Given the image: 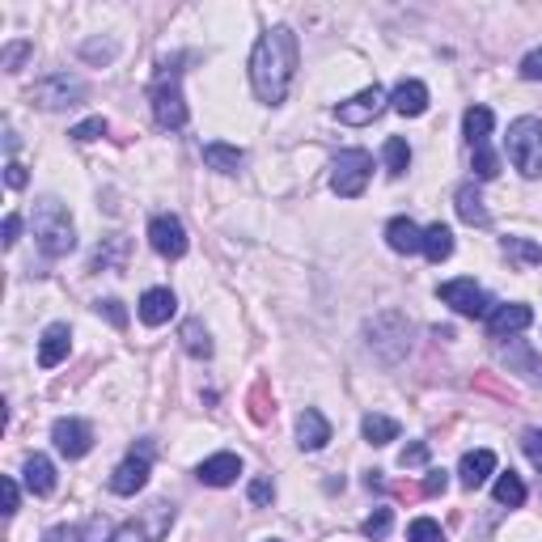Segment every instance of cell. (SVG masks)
<instances>
[{"mask_svg":"<svg viewBox=\"0 0 542 542\" xmlns=\"http://www.w3.org/2000/svg\"><path fill=\"white\" fill-rule=\"evenodd\" d=\"M296 76V35L288 25H276L250 51V85L263 106H280Z\"/></svg>","mask_w":542,"mask_h":542,"instance_id":"cell-1","label":"cell"},{"mask_svg":"<svg viewBox=\"0 0 542 542\" xmlns=\"http://www.w3.org/2000/svg\"><path fill=\"white\" fill-rule=\"evenodd\" d=\"M30 225H35V237H38V250L51 255V259H60L68 250L76 246V229H73V216L64 208L60 199H38L35 212H30Z\"/></svg>","mask_w":542,"mask_h":542,"instance_id":"cell-2","label":"cell"},{"mask_svg":"<svg viewBox=\"0 0 542 542\" xmlns=\"http://www.w3.org/2000/svg\"><path fill=\"white\" fill-rule=\"evenodd\" d=\"M508 157L526 178H538L542 174V119L534 115H521L508 124Z\"/></svg>","mask_w":542,"mask_h":542,"instance_id":"cell-3","label":"cell"},{"mask_svg":"<svg viewBox=\"0 0 542 542\" xmlns=\"http://www.w3.org/2000/svg\"><path fill=\"white\" fill-rule=\"evenodd\" d=\"M148 98H153V119H157V127H166V132L186 127V102H183V89H178V73H174L170 64L157 73Z\"/></svg>","mask_w":542,"mask_h":542,"instance_id":"cell-4","label":"cell"},{"mask_svg":"<svg viewBox=\"0 0 542 542\" xmlns=\"http://www.w3.org/2000/svg\"><path fill=\"white\" fill-rule=\"evenodd\" d=\"M369 174H373V157L365 148H344L331 166V186L339 199H356L365 196V186H369Z\"/></svg>","mask_w":542,"mask_h":542,"instance_id":"cell-5","label":"cell"},{"mask_svg":"<svg viewBox=\"0 0 542 542\" xmlns=\"http://www.w3.org/2000/svg\"><path fill=\"white\" fill-rule=\"evenodd\" d=\"M170 526H174V505L170 500H153L136 521L119 526V530L111 534V542H161Z\"/></svg>","mask_w":542,"mask_h":542,"instance_id":"cell-6","label":"cell"},{"mask_svg":"<svg viewBox=\"0 0 542 542\" xmlns=\"http://www.w3.org/2000/svg\"><path fill=\"white\" fill-rule=\"evenodd\" d=\"M437 296H441L445 306H454L462 318H487V314H492V296L483 293L475 280H467V276H462V280H445L441 288H437Z\"/></svg>","mask_w":542,"mask_h":542,"instance_id":"cell-7","label":"cell"},{"mask_svg":"<svg viewBox=\"0 0 542 542\" xmlns=\"http://www.w3.org/2000/svg\"><path fill=\"white\" fill-rule=\"evenodd\" d=\"M81 98H85V85L68 73H55L30 89V106H43V111H64V106H76Z\"/></svg>","mask_w":542,"mask_h":542,"instance_id":"cell-8","label":"cell"},{"mask_svg":"<svg viewBox=\"0 0 542 542\" xmlns=\"http://www.w3.org/2000/svg\"><path fill=\"white\" fill-rule=\"evenodd\" d=\"M386 111V89L382 85H369V89H360L356 98H347L335 106V115H339V124L347 127H360V124H373L377 115Z\"/></svg>","mask_w":542,"mask_h":542,"instance_id":"cell-9","label":"cell"},{"mask_svg":"<svg viewBox=\"0 0 542 542\" xmlns=\"http://www.w3.org/2000/svg\"><path fill=\"white\" fill-rule=\"evenodd\" d=\"M148 242H153V250H157L161 259H183L186 255V229L178 216H153L148 221Z\"/></svg>","mask_w":542,"mask_h":542,"instance_id":"cell-10","label":"cell"},{"mask_svg":"<svg viewBox=\"0 0 542 542\" xmlns=\"http://www.w3.org/2000/svg\"><path fill=\"white\" fill-rule=\"evenodd\" d=\"M51 441H55V449L64 457H85L94 449V428L85 419H55L51 424Z\"/></svg>","mask_w":542,"mask_h":542,"instance_id":"cell-11","label":"cell"},{"mask_svg":"<svg viewBox=\"0 0 542 542\" xmlns=\"http://www.w3.org/2000/svg\"><path fill=\"white\" fill-rule=\"evenodd\" d=\"M148 483V449H140V454L124 457L119 467H115L111 475V492L115 496H136L140 487Z\"/></svg>","mask_w":542,"mask_h":542,"instance_id":"cell-12","label":"cell"},{"mask_svg":"<svg viewBox=\"0 0 542 542\" xmlns=\"http://www.w3.org/2000/svg\"><path fill=\"white\" fill-rule=\"evenodd\" d=\"M530 322H534V309L521 306V301H513V306H496L492 314H487V331H492V339H500V335L526 331Z\"/></svg>","mask_w":542,"mask_h":542,"instance_id":"cell-13","label":"cell"},{"mask_svg":"<svg viewBox=\"0 0 542 542\" xmlns=\"http://www.w3.org/2000/svg\"><path fill=\"white\" fill-rule=\"evenodd\" d=\"M68 347H73V331L64 326V322H51L43 339H38V365L43 369H55L64 356H68Z\"/></svg>","mask_w":542,"mask_h":542,"instance_id":"cell-14","label":"cell"},{"mask_svg":"<svg viewBox=\"0 0 542 542\" xmlns=\"http://www.w3.org/2000/svg\"><path fill=\"white\" fill-rule=\"evenodd\" d=\"M199 483H208V487H229V483L242 475V457L237 454H216L208 462H199Z\"/></svg>","mask_w":542,"mask_h":542,"instance_id":"cell-15","label":"cell"},{"mask_svg":"<svg viewBox=\"0 0 542 542\" xmlns=\"http://www.w3.org/2000/svg\"><path fill=\"white\" fill-rule=\"evenodd\" d=\"M326 441H331V424H326V416H322V411H314V406H306V411H301V419H296V445L314 454V449H322Z\"/></svg>","mask_w":542,"mask_h":542,"instance_id":"cell-16","label":"cell"},{"mask_svg":"<svg viewBox=\"0 0 542 542\" xmlns=\"http://www.w3.org/2000/svg\"><path fill=\"white\" fill-rule=\"evenodd\" d=\"M390 106H395L403 119H419L428 111V85L424 81H403V85L390 94Z\"/></svg>","mask_w":542,"mask_h":542,"instance_id":"cell-17","label":"cell"},{"mask_svg":"<svg viewBox=\"0 0 542 542\" xmlns=\"http://www.w3.org/2000/svg\"><path fill=\"white\" fill-rule=\"evenodd\" d=\"M386 242L398 255H419L424 250V229L416 221H406V216H395V221L386 225Z\"/></svg>","mask_w":542,"mask_h":542,"instance_id":"cell-18","label":"cell"},{"mask_svg":"<svg viewBox=\"0 0 542 542\" xmlns=\"http://www.w3.org/2000/svg\"><path fill=\"white\" fill-rule=\"evenodd\" d=\"M174 309H178V301H174L170 288H148V293L140 296V322H148V326H161V322H170Z\"/></svg>","mask_w":542,"mask_h":542,"instance_id":"cell-19","label":"cell"},{"mask_svg":"<svg viewBox=\"0 0 542 542\" xmlns=\"http://www.w3.org/2000/svg\"><path fill=\"white\" fill-rule=\"evenodd\" d=\"M454 199H457V216H462L467 225H479V229L492 225V212H487V204H483V196H479V186L475 183H462Z\"/></svg>","mask_w":542,"mask_h":542,"instance_id":"cell-20","label":"cell"},{"mask_svg":"<svg viewBox=\"0 0 542 542\" xmlns=\"http://www.w3.org/2000/svg\"><path fill=\"white\" fill-rule=\"evenodd\" d=\"M496 470V454L492 449H475V454H467L462 457V467H457V479H462V487H483L487 483V475Z\"/></svg>","mask_w":542,"mask_h":542,"instance_id":"cell-21","label":"cell"},{"mask_svg":"<svg viewBox=\"0 0 542 542\" xmlns=\"http://www.w3.org/2000/svg\"><path fill=\"white\" fill-rule=\"evenodd\" d=\"M25 487H30V496H51L55 492V467H51L47 454L25 457Z\"/></svg>","mask_w":542,"mask_h":542,"instance_id":"cell-22","label":"cell"},{"mask_svg":"<svg viewBox=\"0 0 542 542\" xmlns=\"http://www.w3.org/2000/svg\"><path fill=\"white\" fill-rule=\"evenodd\" d=\"M204 161H208L216 174H237L246 166V153L237 145H225V140H208V145H204Z\"/></svg>","mask_w":542,"mask_h":542,"instance_id":"cell-23","label":"cell"},{"mask_svg":"<svg viewBox=\"0 0 542 542\" xmlns=\"http://www.w3.org/2000/svg\"><path fill=\"white\" fill-rule=\"evenodd\" d=\"M246 416L255 419V424H271V419H276V395H271L267 377H259V382L246 390Z\"/></svg>","mask_w":542,"mask_h":542,"instance_id":"cell-24","label":"cell"},{"mask_svg":"<svg viewBox=\"0 0 542 542\" xmlns=\"http://www.w3.org/2000/svg\"><path fill=\"white\" fill-rule=\"evenodd\" d=\"M43 542H111L106 521H81V526H55Z\"/></svg>","mask_w":542,"mask_h":542,"instance_id":"cell-25","label":"cell"},{"mask_svg":"<svg viewBox=\"0 0 542 542\" xmlns=\"http://www.w3.org/2000/svg\"><path fill=\"white\" fill-rule=\"evenodd\" d=\"M424 255H428V263H445L449 255H454V234H449V225H428L424 229Z\"/></svg>","mask_w":542,"mask_h":542,"instance_id":"cell-26","label":"cell"},{"mask_svg":"<svg viewBox=\"0 0 542 542\" xmlns=\"http://www.w3.org/2000/svg\"><path fill=\"white\" fill-rule=\"evenodd\" d=\"M382 157H386V174H390V178H403L406 166H411V145H406L403 136H390L382 148Z\"/></svg>","mask_w":542,"mask_h":542,"instance_id":"cell-27","label":"cell"},{"mask_svg":"<svg viewBox=\"0 0 542 542\" xmlns=\"http://www.w3.org/2000/svg\"><path fill=\"white\" fill-rule=\"evenodd\" d=\"M492 492H496V505H508V508H521V505H526V483H521V475H513V470L496 479Z\"/></svg>","mask_w":542,"mask_h":542,"instance_id":"cell-28","label":"cell"},{"mask_svg":"<svg viewBox=\"0 0 542 542\" xmlns=\"http://www.w3.org/2000/svg\"><path fill=\"white\" fill-rule=\"evenodd\" d=\"M462 124H467V140H470V148H475V145L487 140V132H492V124H496V115L487 111V106H470Z\"/></svg>","mask_w":542,"mask_h":542,"instance_id":"cell-29","label":"cell"},{"mask_svg":"<svg viewBox=\"0 0 542 542\" xmlns=\"http://www.w3.org/2000/svg\"><path fill=\"white\" fill-rule=\"evenodd\" d=\"M183 347L191 352L196 360H208L212 356V339H208V331H204V322H183Z\"/></svg>","mask_w":542,"mask_h":542,"instance_id":"cell-30","label":"cell"},{"mask_svg":"<svg viewBox=\"0 0 542 542\" xmlns=\"http://www.w3.org/2000/svg\"><path fill=\"white\" fill-rule=\"evenodd\" d=\"M360 432H365V441H369V445H390L398 437V424L390 416H365Z\"/></svg>","mask_w":542,"mask_h":542,"instance_id":"cell-31","label":"cell"},{"mask_svg":"<svg viewBox=\"0 0 542 542\" xmlns=\"http://www.w3.org/2000/svg\"><path fill=\"white\" fill-rule=\"evenodd\" d=\"M124 259H127V237H106V246H98V255H94L89 267L106 271V267H119Z\"/></svg>","mask_w":542,"mask_h":542,"instance_id":"cell-32","label":"cell"},{"mask_svg":"<svg viewBox=\"0 0 542 542\" xmlns=\"http://www.w3.org/2000/svg\"><path fill=\"white\" fill-rule=\"evenodd\" d=\"M505 255H508V259H517L521 267L542 263V246H534L530 237H505Z\"/></svg>","mask_w":542,"mask_h":542,"instance_id":"cell-33","label":"cell"},{"mask_svg":"<svg viewBox=\"0 0 542 542\" xmlns=\"http://www.w3.org/2000/svg\"><path fill=\"white\" fill-rule=\"evenodd\" d=\"M390 526H395V508H373L369 517H365V526H360V534L377 542V538L390 534Z\"/></svg>","mask_w":542,"mask_h":542,"instance_id":"cell-34","label":"cell"},{"mask_svg":"<svg viewBox=\"0 0 542 542\" xmlns=\"http://www.w3.org/2000/svg\"><path fill=\"white\" fill-rule=\"evenodd\" d=\"M470 153H475V178H483V183H492L496 174H500V157H496L492 148H487V140H483V145H475Z\"/></svg>","mask_w":542,"mask_h":542,"instance_id":"cell-35","label":"cell"},{"mask_svg":"<svg viewBox=\"0 0 542 542\" xmlns=\"http://www.w3.org/2000/svg\"><path fill=\"white\" fill-rule=\"evenodd\" d=\"M475 386H479V390H487V395H496V398H505V403H517V398H521L513 386L500 382V377H492V373H475Z\"/></svg>","mask_w":542,"mask_h":542,"instance_id":"cell-36","label":"cell"},{"mask_svg":"<svg viewBox=\"0 0 542 542\" xmlns=\"http://www.w3.org/2000/svg\"><path fill=\"white\" fill-rule=\"evenodd\" d=\"M406 538H411V542H445V534H441V526H437V521L419 517V521H411Z\"/></svg>","mask_w":542,"mask_h":542,"instance_id":"cell-37","label":"cell"},{"mask_svg":"<svg viewBox=\"0 0 542 542\" xmlns=\"http://www.w3.org/2000/svg\"><path fill=\"white\" fill-rule=\"evenodd\" d=\"M106 127H111V124H106L102 115H94V119H85V124H76L68 136H73V140H81V145H89V140H98V136H106Z\"/></svg>","mask_w":542,"mask_h":542,"instance_id":"cell-38","label":"cell"},{"mask_svg":"<svg viewBox=\"0 0 542 542\" xmlns=\"http://www.w3.org/2000/svg\"><path fill=\"white\" fill-rule=\"evenodd\" d=\"M424 462H428V441H411L403 449V454H398V467H424Z\"/></svg>","mask_w":542,"mask_h":542,"instance_id":"cell-39","label":"cell"},{"mask_svg":"<svg viewBox=\"0 0 542 542\" xmlns=\"http://www.w3.org/2000/svg\"><path fill=\"white\" fill-rule=\"evenodd\" d=\"M98 314H106V322H111V326H119V331L127 326V309H124V301H115V296L98 301Z\"/></svg>","mask_w":542,"mask_h":542,"instance_id":"cell-40","label":"cell"},{"mask_svg":"<svg viewBox=\"0 0 542 542\" xmlns=\"http://www.w3.org/2000/svg\"><path fill=\"white\" fill-rule=\"evenodd\" d=\"M445 487H449V475H445L441 467H432L428 475H424V483H419V492L424 496H445Z\"/></svg>","mask_w":542,"mask_h":542,"instance_id":"cell-41","label":"cell"},{"mask_svg":"<svg viewBox=\"0 0 542 542\" xmlns=\"http://www.w3.org/2000/svg\"><path fill=\"white\" fill-rule=\"evenodd\" d=\"M521 449H526V457H530L534 467L542 470V428H530L526 437H521Z\"/></svg>","mask_w":542,"mask_h":542,"instance_id":"cell-42","label":"cell"},{"mask_svg":"<svg viewBox=\"0 0 542 542\" xmlns=\"http://www.w3.org/2000/svg\"><path fill=\"white\" fill-rule=\"evenodd\" d=\"M30 55V43H9L5 47V73H17V64Z\"/></svg>","mask_w":542,"mask_h":542,"instance_id":"cell-43","label":"cell"},{"mask_svg":"<svg viewBox=\"0 0 542 542\" xmlns=\"http://www.w3.org/2000/svg\"><path fill=\"white\" fill-rule=\"evenodd\" d=\"M521 76H526V81H542V47L521 60Z\"/></svg>","mask_w":542,"mask_h":542,"instance_id":"cell-44","label":"cell"},{"mask_svg":"<svg viewBox=\"0 0 542 542\" xmlns=\"http://www.w3.org/2000/svg\"><path fill=\"white\" fill-rule=\"evenodd\" d=\"M271 496H276V483H271V479H255V483H250V505H267Z\"/></svg>","mask_w":542,"mask_h":542,"instance_id":"cell-45","label":"cell"},{"mask_svg":"<svg viewBox=\"0 0 542 542\" xmlns=\"http://www.w3.org/2000/svg\"><path fill=\"white\" fill-rule=\"evenodd\" d=\"M5 183H9L13 191H22L25 186V166L22 161H9V166H5Z\"/></svg>","mask_w":542,"mask_h":542,"instance_id":"cell-46","label":"cell"},{"mask_svg":"<svg viewBox=\"0 0 542 542\" xmlns=\"http://www.w3.org/2000/svg\"><path fill=\"white\" fill-rule=\"evenodd\" d=\"M85 55H89V60H111L115 43H85Z\"/></svg>","mask_w":542,"mask_h":542,"instance_id":"cell-47","label":"cell"},{"mask_svg":"<svg viewBox=\"0 0 542 542\" xmlns=\"http://www.w3.org/2000/svg\"><path fill=\"white\" fill-rule=\"evenodd\" d=\"M0 487H5V513H17V483L0 479Z\"/></svg>","mask_w":542,"mask_h":542,"instance_id":"cell-48","label":"cell"},{"mask_svg":"<svg viewBox=\"0 0 542 542\" xmlns=\"http://www.w3.org/2000/svg\"><path fill=\"white\" fill-rule=\"evenodd\" d=\"M17 229H22V221H17V216H5V246H13V242H17Z\"/></svg>","mask_w":542,"mask_h":542,"instance_id":"cell-49","label":"cell"},{"mask_svg":"<svg viewBox=\"0 0 542 542\" xmlns=\"http://www.w3.org/2000/svg\"><path fill=\"white\" fill-rule=\"evenodd\" d=\"M271 542H280V538H271Z\"/></svg>","mask_w":542,"mask_h":542,"instance_id":"cell-50","label":"cell"}]
</instances>
